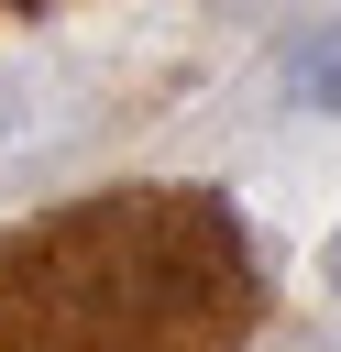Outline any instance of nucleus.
I'll return each instance as SVG.
<instances>
[{"label":"nucleus","mask_w":341,"mask_h":352,"mask_svg":"<svg viewBox=\"0 0 341 352\" xmlns=\"http://www.w3.org/2000/svg\"><path fill=\"white\" fill-rule=\"evenodd\" d=\"M0 132H11V77H0Z\"/></svg>","instance_id":"nucleus-4"},{"label":"nucleus","mask_w":341,"mask_h":352,"mask_svg":"<svg viewBox=\"0 0 341 352\" xmlns=\"http://www.w3.org/2000/svg\"><path fill=\"white\" fill-rule=\"evenodd\" d=\"M308 77H319V88H330V99H341V55H319V66H308Z\"/></svg>","instance_id":"nucleus-3"},{"label":"nucleus","mask_w":341,"mask_h":352,"mask_svg":"<svg viewBox=\"0 0 341 352\" xmlns=\"http://www.w3.org/2000/svg\"><path fill=\"white\" fill-rule=\"evenodd\" d=\"M319 286H330V297H341V231H330V242H319Z\"/></svg>","instance_id":"nucleus-2"},{"label":"nucleus","mask_w":341,"mask_h":352,"mask_svg":"<svg viewBox=\"0 0 341 352\" xmlns=\"http://www.w3.org/2000/svg\"><path fill=\"white\" fill-rule=\"evenodd\" d=\"M264 319L220 187H110L0 231V352H242Z\"/></svg>","instance_id":"nucleus-1"},{"label":"nucleus","mask_w":341,"mask_h":352,"mask_svg":"<svg viewBox=\"0 0 341 352\" xmlns=\"http://www.w3.org/2000/svg\"><path fill=\"white\" fill-rule=\"evenodd\" d=\"M11 11H33V0H11Z\"/></svg>","instance_id":"nucleus-6"},{"label":"nucleus","mask_w":341,"mask_h":352,"mask_svg":"<svg viewBox=\"0 0 341 352\" xmlns=\"http://www.w3.org/2000/svg\"><path fill=\"white\" fill-rule=\"evenodd\" d=\"M231 11H264V0H231Z\"/></svg>","instance_id":"nucleus-5"}]
</instances>
